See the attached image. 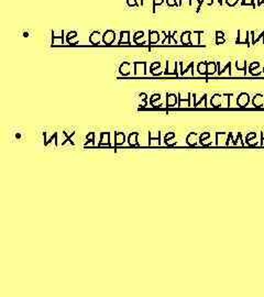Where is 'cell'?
I'll list each match as a JSON object with an SVG mask.
<instances>
[{
    "instance_id": "obj_25",
    "label": "cell",
    "mask_w": 264,
    "mask_h": 297,
    "mask_svg": "<svg viewBox=\"0 0 264 297\" xmlns=\"http://www.w3.org/2000/svg\"><path fill=\"white\" fill-rule=\"evenodd\" d=\"M161 99V96H160V94H155V95H153L152 97H151V99H150V101H151V104H154V101H156V100H160Z\"/></svg>"
},
{
    "instance_id": "obj_24",
    "label": "cell",
    "mask_w": 264,
    "mask_h": 297,
    "mask_svg": "<svg viewBox=\"0 0 264 297\" xmlns=\"http://www.w3.org/2000/svg\"><path fill=\"white\" fill-rule=\"evenodd\" d=\"M163 1L164 0H153V8H152V11L155 12V7L156 6H161L163 3Z\"/></svg>"
},
{
    "instance_id": "obj_7",
    "label": "cell",
    "mask_w": 264,
    "mask_h": 297,
    "mask_svg": "<svg viewBox=\"0 0 264 297\" xmlns=\"http://www.w3.org/2000/svg\"><path fill=\"white\" fill-rule=\"evenodd\" d=\"M129 34H130V32L129 31H121L120 32V41H119V44H122V43H127L129 44L130 43V40H129Z\"/></svg>"
},
{
    "instance_id": "obj_5",
    "label": "cell",
    "mask_w": 264,
    "mask_h": 297,
    "mask_svg": "<svg viewBox=\"0 0 264 297\" xmlns=\"http://www.w3.org/2000/svg\"><path fill=\"white\" fill-rule=\"evenodd\" d=\"M130 66H131L130 63H128V62H123V63L120 65L119 70H120V73H121L123 76H127L130 74Z\"/></svg>"
},
{
    "instance_id": "obj_2",
    "label": "cell",
    "mask_w": 264,
    "mask_h": 297,
    "mask_svg": "<svg viewBox=\"0 0 264 297\" xmlns=\"http://www.w3.org/2000/svg\"><path fill=\"white\" fill-rule=\"evenodd\" d=\"M145 62H134L136 66V75H144L145 74Z\"/></svg>"
},
{
    "instance_id": "obj_21",
    "label": "cell",
    "mask_w": 264,
    "mask_h": 297,
    "mask_svg": "<svg viewBox=\"0 0 264 297\" xmlns=\"http://www.w3.org/2000/svg\"><path fill=\"white\" fill-rule=\"evenodd\" d=\"M187 142H188L189 144H195V142H196V139H195L194 133H190V134L188 135V138H187Z\"/></svg>"
},
{
    "instance_id": "obj_13",
    "label": "cell",
    "mask_w": 264,
    "mask_h": 297,
    "mask_svg": "<svg viewBox=\"0 0 264 297\" xmlns=\"http://www.w3.org/2000/svg\"><path fill=\"white\" fill-rule=\"evenodd\" d=\"M64 43L63 35H53L52 36V44L53 45H62Z\"/></svg>"
},
{
    "instance_id": "obj_6",
    "label": "cell",
    "mask_w": 264,
    "mask_h": 297,
    "mask_svg": "<svg viewBox=\"0 0 264 297\" xmlns=\"http://www.w3.org/2000/svg\"><path fill=\"white\" fill-rule=\"evenodd\" d=\"M237 102H238V105H239V106H241V107L245 106V105L249 102V96H248L247 94H241L239 97H238Z\"/></svg>"
},
{
    "instance_id": "obj_9",
    "label": "cell",
    "mask_w": 264,
    "mask_h": 297,
    "mask_svg": "<svg viewBox=\"0 0 264 297\" xmlns=\"http://www.w3.org/2000/svg\"><path fill=\"white\" fill-rule=\"evenodd\" d=\"M176 101H177V97L175 94H168L167 95V98H166V102H167V106L170 107H173L176 105Z\"/></svg>"
},
{
    "instance_id": "obj_10",
    "label": "cell",
    "mask_w": 264,
    "mask_h": 297,
    "mask_svg": "<svg viewBox=\"0 0 264 297\" xmlns=\"http://www.w3.org/2000/svg\"><path fill=\"white\" fill-rule=\"evenodd\" d=\"M238 33L240 34L239 39L237 40V43H247L248 42V34H249V32H243L242 30H239V32Z\"/></svg>"
},
{
    "instance_id": "obj_28",
    "label": "cell",
    "mask_w": 264,
    "mask_h": 297,
    "mask_svg": "<svg viewBox=\"0 0 264 297\" xmlns=\"http://www.w3.org/2000/svg\"><path fill=\"white\" fill-rule=\"evenodd\" d=\"M226 2H227L228 6H231V7H232V6H235V3L238 2V0H226Z\"/></svg>"
},
{
    "instance_id": "obj_18",
    "label": "cell",
    "mask_w": 264,
    "mask_h": 297,
    "mask_svg": "<svg viewBox=\"0 0 264 297\" xmlns=\"http://www.w3.org/2000/svg\"><path fill=\"white\" fill-rule=\"evenodd\" d=\"M198 72H199V74H206L207 73V64L206 63H200L198 65Z\"/></svg>"
},
{
    "instance_id": "obj_27",
    "label": "cell",
    "mask_w": 264,
    "mask_h": 297,
    "mask_svg": "<svg viewBox=\"0 0 264 297\" xmlns=\"http://www.w3.org/2000/svg\"><path fill=\"white\" fill-rule=\"evenodd\" d=\"M127 3H128V6H130V7H136V6H138L136 0H127Z\"/></svg>"
},
{
    "instance_id": "obj_31",
    "label": "cell",
    "mask_w": 264,
    "mask_h": 297,
    "mask_svg": "<svg viewBox=\"0 0 264 297\" xmlns=\"http://www.w3.org/2000/svg\"><path fill=\"white\" fill-rule=\"evenodd\" d=\"M225 42V39L223 38H217V44H221Z\"/></svg>"
},
{
    "instance_id": "obj_16",
    "label": "cell",
    "mask_w": 264,
    "mask_h": 297,
    "mask_svg": "<svg viewBox=\"0 0 264 297\" xmlns=\"http://www.w3.org/2000/svg\"><path fill=\"white\" fill-rule=\"evenodd\" d=\"M211 105L213 107H218L221 105V96L220 95H215V96L211 98Z\"/></svg>"
},
{
    "instance_id": "obj_12",
    "label": "cell",
    "mask_w": 264,
    "mask_h": 297,
    "mask_svg": "<svg viewBox=\"0 0 264 297\" xmlns=\"http://www.w3.org/2000/svg\"><path fill=\"white\" fill-rule=\"evenodd\" d=\"M114 135H116V144L117 145L123 144V142L126 141V135H124V133L123 132H117V133H114Z\"/></svg>"
},
{
    "instance_id": "obj_32",
    "label": "cell",
    "mask_w": 264,
    "mask_h": 297,
    "mask_svg": "<svg viewBox=\"0 0 264 297\" xmlns=\"http://www.w3.org/2000/svg\"><path fill=\"white\" fill-rule=\"evenodd\" d=\"M23 36L27 38V36H29V33H28V32H25V33H23Z\"/></svg>"
},
{
    "instance_id": "obj_1",
    "label": "cell",
    "mask_w": 264,
    "mask_h": 297,
    "mask_svg": "<svg viewBox=\"0 0 264 297\" xmlns=\"http://www.w3.org/2000/svg\"><path fill=\"white\" fill-rule=\"evenodd\" d=\"M116 39V33L112 30H107L102 35V41L105 44H112Z\"/></svg>"
},
{
    "instance_id": "obj_15",
    "label": "cell",
    "mask_w": 264,
    "mask_h": 297,
    "mask_svg": "<svg viewBox=\"0 0 264 297\" xmlns=\"http://www.w3.org/2000/svg\"><path fill=\"white\" fill-rule=\"evenodd\" d=\"M139 135V132H132L130 135H129V143L130 145H138V142H136V137Z\"/></svg>"
},
{
    "instance_id": "obj_22",
    "label": "cell",
    "mask_w": 264,
    "mask_h": 297,
    "mask_svg": "<svg viewBox=\"0 0 264 297\" xmlns=\"http://www.w3.org/2000/svg\"><path fill=\"white\" fill-rule=\"evenodd\" d=\"M178 106H179V107H188V106H189L188 99L184 100V99L179 98V104H178Z\"/></svg>"
},
{
    "instance_id": "obj_20",
    "label": "cell",
    "mask_w": 264,
    "mask_h": 297,
    "mask_svg": "<svg viewBox=\"0 0 264 297\" xmlns=\"http://www.w3.org/2000/svg\"><path fill=\"white\" fill-rule=\"evenodd\" d=\"M143 35H144L143 31H138V32H136V33H134V35H133V41L136 43V42H138V39H140V38H143Z\"/></svg>"
},
{
    "instance_id": "obj_14",
    "label": "cell",
    "mask_w": 264,
    "mask_h": 297,
    "mask_svg": "<svg viewBox=\"0 0 264 297\" xmlns=\"http://www.w3.org/2000/svg\"><path fill=\"white\" fill-rule=\"evenodd\" d=\"M109 135L110 133L108 132H102L101 133V139H100V143L99 145H102V144H109Z\"/></svg>"
},
{
    "instance_id": "obj_23",
    "label": "cell",
    "mask_w": 264,
    "mask_h": 297,
    "mask_svg": "<svg viewBox=\"0 0 264 297\" xmlns=\"http://www.w3.org/2000/svg\"><path fill=\"white\" fill-rule=\"evenodd\" d=\"M76 35H77V32H76V31L68 32V33H67V41H68V43H70V39L75 38Z\"/></svg>"
},
{
    "instance_id": "obj_19",
    "label": "cell",
    "mask_w": 264,
    "mask_h": 297,
    "mask_svg": "<svg viewBox=\"0 0 264 297\" xmlns=\"http://www.w3.org/2000/svg\"><path fill=\"white\" fill-rule=\"evenodd\" d=\"M262 101H263V98H262V96H260V95L255 96L254 99H253V104H254L255 106H261Z\"/></svg>"
},
{
    "instance_id": "obj_29",
    "label": "cell",
    "mask_w": 264,
    "mask_h": 297,
    "mask_svg": "<svg viewBox=\"0 0 264 297\" xmlns=\"http://www.w3.org/2000/svg\"><path fill=\"white\" fill-rule=\"evenodd\" d=\"M174 135H175V133H174V132H171V133H170V134H168V135H167V134L165 135V142L167 143V141H168V139H170V138H173V137H174Z\"/></svg>"
},
{
    "instance_id": "obj_11",
    "label": "cell",
    "mask_w": 264,
    "mask_h": 297,
    "mask_svg": "<svg viewBox=\"0 0 264 297\" xmlns=\"http://www.w3.org/2000/svg\"><path fill=\"white\" fill-rule=\"evenodd\" d=\"M201 32H194L190 34V44L191 45H199V34Z\"/></svg>"
},
{
    "instance_id": "obj_8",
    "label": "cell",
    "mask_w": 264,
    "mask_h": 297,
    "mask_svg": "<svg viewBox=\"0 0 264 297\" xmlns=\"http://www.w3.org/2000/svg\"><path fill=\"white\" fill-rule=\"evenodd\" d=\"M190 34L191 32L186 31L181 35V41H182L183 44H187V45H190Z\"/></svg>"
},
{
    "instance_id": "obj_17",
    "label": "cell",
    "mask_w": 264,
    "mask_h": 297,
    "mask_svg": "<svg viewBox=\"0 0 264 297\" xmlns=\"http://www.w3.org/2000/svg\"><path fill=\"white\" fill-rule=\"evenodd\" d=\"M215 72H216V64L213 63V62L207 64V74H208V75H213Z\"/></svg>"
},
{
    "instance_id": "obj_30",
    "label": "cell",
    "mask_w": 264,
    "mask_h": 297,
    "mask_svg": "<svg viewBox=\"0 0 264 297\" xmlns=\"http://www.w3.org/2000/svg\"><path fill=\"white\" fill-rule=\"evenodd\" d=\"M216 36H217V38H223V32L217 31L216 32Z\"/></svg>"
},
{
    "instance_id": "obj_26",
    "label": "cell",
    "mask_w": 264,
    "mask_h": 297,
    "mask_svg": "<svg viewBox=\"0 0 264 297\" xmlns=\"http://www.w3.org/2000/svg\"><path fill=\"white\" fill-rule=\"evenodd\" d=\"M166 3H167V6H170V7H174V6H179L178 3L176 2V0H166Z\"/></svg>"
},
{
    "instance_id": "obj_3",
    "label": "cell",
    "mask_w": 264,
    "mask_h": 297,
    "mask_svg": "<svg viewBox=\"0 0 264 297\" xmlns=\"http://www.w3.org/2000/svg\"><path fill=\"white\" fill-rule=\"evenodd\" d=\"M101 41V35L98 31L92 32V34L89 35V42L92 44H98Z\"/></svg>"
},
{
    "instance_id": "obj_4",
    "label": "cell",
    "mask_w": 264,
    "mask_h": 297,
    "mask_svg": "<svg viewBox=\"0 0 264 297\" xmlns=\"http://www.w3.org/2000/svg\"><path fill=\"white\" fill-rule=\"evenodd\" d=\"M160 40V34L158 31H150L149 32V42L151 44H156Z\"/></svg>"
},
{
    "instance_id": "obj_33",
    "label": "cell",
    "mask_w": 264,
    "mask_h": 297,
    "mask_svg": "<svg viewBox=\"0 0 264 297\" xmlns=\"http://www.w3.org/2000/svg\"><path fill=\"white\" fill-rule=\"evenodd\" d=\"M262 3H263V0H261V1H260V2H259V6H260V5H262Z\"/></svg>"
}]
</instances>
